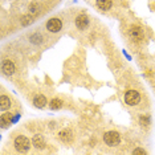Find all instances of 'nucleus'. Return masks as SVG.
Listing matches in <instances>:
<instances>
[{
    "label": "nucleus",
    "instance_id": "9b49d317",
    "mask_svg": "<svg viewBox=\"0 0 155 155\" xmlns=\"http://www.w3.org/2000/svg\"><path fill=\"white\" fill-rule=\"evenodd\" d=\"M58 137L61 140H64V142H70L73 138V134L70 130H61V131L58 133Z\"/></svg>",
    "mask_w": 155,
    "mask_h": 155
},
{
    "label": "nucleus",
    "instance_id": "423d86ee",
    "mask_svg": "<svg viewBox=\"0 0 155 155\" xmlns=\"http://www.w3.org/2000/svg\"><path fill=\"white\" fill-rule=\"evenodd\" d=\"M3 73H4L5 76H12L13 73H15V65H13L12 61H4L3 62Z\"/></svg>",
    "mask_w": 155,
    "mask_h": 155
},
{
    "label": "nucleus",
    "instance_id": "0eeeda50",
    "mask_svg": "<svg viewBox=\"0 0 155 155\" xmlns=\"http://www.w3.org/2000/svg\"><path fill=\"white\" fill-rule=\"evenodd\" d=\"M32 144L36 149H43L45 146V140H44V137L41 134H36V135L32 138Z\"/></svg>",
    "mask_w": 155,
    "mask_h": 155
},
{
    "label": "nucleus",
    "instance_id": "f257e3e1",
    "mask_svg": "<svg viewBox=\"0 0 155 155\" xmlns=\"http://www.w3.org/2000/svg\"><path fill=\"white\" fill-rule=\"evenodd\" d=\"M140 101V94L139 91L137 90H129L126 91L125 94V102L129 105V106H135V105H138Z\"/></svg>",
    "mask_w": 155,
    "mask_h": 155
},
{
    "label": "nucleus",
    "instance_id": "39448f33",
    "mask_svg": "<svg viewBox=\"0 0 155 155\" xmlns=\"http://www.w3.org/2000/svg\"><path fill=\"white\" fill-rule=\"evenodd\" d=\"M76 25L78 29H85V28L89 25V19H87L86 15H78L76 19Z\"/></svg>",
    "mask_w": 155,
    "mask_h": 155
},
{
    "label": "nucleus",
    "instance_id": "f3484780",
    "mask_svg": "<svg viewBox=\"0 0 155 155\" xmlns=\"http://www.w3.org/2000/svg\"><path fill=\"white\" fill-rule=\"evenodd\" d=\"M139 121H140V125L142 126H147V123H149V118L147 117H140Z\"/></svg>",
    "mask_w": 155,
    "mask_h": 155
},
{
    "label": "nucleus",
    "instance_id": "6ab92c4d",
    "mask_svg": "<svg viewBox=\"0 0 155 155\" xmlns=\"http://www.w3.org/2000/svg\"><path fill=\"white\" fill-rule=\"evenodd\" d=\"M133 154H146V151H144L143 149H135L133 151Z\"/></svg>",
    "mask_w": 155,
    "mask_h": 155
},
{
    "label": "nucleus",
    "instance_id": "dca6fc26",
    "mask_svg": "<svg viewBox=\"0 0 155 155\" xmlns=\"http://www.w3.org/2000/svg\"><path fill=\"white\" fill-rule=\"evenodd\" d=\"M9 123H11V121H9V119H8V121H7L4 115H2V127H3V129L8 127V125H9Z\"/></svg>",
    "mask_w": 155,
    "mask_h": 155
},
{
    "label": "nucleus",
    "instance_id": "ddd939ff",
    "mask_svg": "<svg viewBox=\"0 0 155 155\" xmlns=\"http://www.w3.org/2000/svg\"><path fill=\"white\" fill-rule=\"evenodd\" d=\"M49 106H51L52 110H58V109L62 107V101L58 100V98H54V100L51 101V104H49Z\"/></svg>",
    "mask_w": 155,
    "mask_h": 155
},
{
    "label": "nucleus",
    "instance_id": "6e6552de",
    "mask_svg": "<svg viewBox=\"0 0 155 155\" xmlns=\"http://www.w3.org/2000/svg\"><path fill=\"white\" fill-rule=\"evenodd\" d=\"M129 35H130V37L133 38V40H140V38L143 37V33H142V29L138 27H133L129 31Z\"/></svg>",
    "mask_w": 155,
    "mask_h": 155
},
{
    "label": "nucleus",
    "instance_id": "7ed1b4c3",
    "mask_svg": "<svg viewBox=\"0 0 155 155\" xmlns=\"http://www.w3.org/2000/svg\"><path fill=\"white\" fill-rule=\"evenodd\" d=\"M104 140H105V143H106L107 146L114 147V146H117V144L119 143L121 137H119V134L117 131H107L104 135Z\"/></svg>",
    "mask_w": 155,
    "mask_h": 155
},
{
    "label": "nucleus",
    "instance_id": "1a4fd4ad",
    "mask_svg": "<svg viewBox=\"0 0 155 155\" xmlns=\"http://www.w3.org/2000/svg\"><path fill=\"white\" fill-rule=\"evenodd\" d=\"M33 104H35L36 107L43 109V107L47 106V98H45L44 96H41V94H38V96H36L33 98Z\"/></svg>",
    "mask_w": 155,
    "mask_h": 155
},
{
    "label": "nucleus",
    "instance_id": "2eb2a0df",
    "mask_svg": "<svg viewBox=\"0 0 155 155\" xmlns=\"http://www.w3.org/2000/svg\"><path fill=\"white\" fill-rule=\"evenodd\" d=\"M32 23H33L32 16H24L21 19V24H23V25H28V24H32Z\"/></svg>",
    "mask_w": 155,
    "mask_h": 155
},
{
    "label": "nucleus",
    "instance_id": "f8f14e48",
    "mask_svg": "<svg viewBox=\"0 0 155 155\" xmlns=\"http://www.w3.org/2000/svg\"><path fill=\"white\" fill-rule=\"evenodd\" d=\"M97 7L102 11H107L111 8V0H97Z\"/></svg>",
    "mask_w": 155,
    "mask_h": 155
},
{
    "label": "nucleus",
    "instance_id": "9d476101",
    "mask_svg": "<svg viewBox=\"0 0 155 155\" xmlns=\"http://www.w3.org/2000/svg\"><path fill=\"white\" fill-rule=\"evenodd\" d=\"M11 107V100H9L7 96H2L0 97V110L5 111Z\"/></svg>",
    "mask_w": 155,
    "mask_h": 155
},
{
    "label": "nucleus",
    "instance_id": "a211bd4d",
    "mask_svg": "<svg viewBox=\"0 0 155 155\" xmlns=\"http://www.w3.org/2000/svg\"><path fill=\"white\" fill-rule=\"evenodd\" d=\"M29 11L32 12V13H36L37 11H38V8H37V4H32L29 7Z\"/></svg>",
    "mask_w": 155,
    "mask_h": 155
},
{
    "label": "nucleus",
    "instance_id": "20e7f679",
    "mask_svg": "<svg viewBox=\"0 0 155 155\" xmlns=\"http://www.w3.org/2000/svg\"><path fill=\"white\" fill-rule=\"evenodd\" d=\"M61 28H62V23H61V20H60V19H51V20H48L47 29L49 31V32L57 33V32H60V29H61Z\"/></svg>",
    "mask_w": 155,
    "mask_h": 155
},
{
    "label": "nucleus",
    "instance_id": "f03ea898",
    "mask_svg": "<svg viewBox=\"0 0 155 155\" xmlns=\"http://www.w3.org/2000/svg\"><path fill=\"white\" fill-rule=\"evenodd\" d=\"M15 147L17 151H28L31 147V140L24 135H19L15 139Z\"/></svg>",
    "mask_w": 155,
    "mask_h": 155
},
{
    "label": "nucleus",
    "instance_id": "4468645a",
    "mask_svg": "<svg viewBox=\"0 0 155 155\" xmlns=\"http://www.w3.org/2000/svg\"><path fill=\"white\" fill-rule=\"evenodd\" d=\"M41 40H43V37H41L40 35H37V33L31 36V41H32V43H35V44H40Z\"/></svg>",
    "mask_w": 155,
    "mask_h": 155
}]
</instances>
